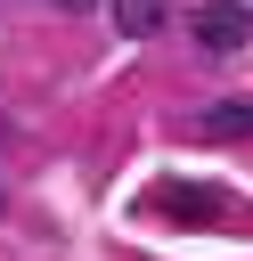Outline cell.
I'll return each mask as SVG.
<instances>
[{
	"label": "cell",
	"instance_id": "1",
	"mask_svg": "<svg viewBox=\"0 0 253 261\" xmlns=\"http://www.w3.org/2000/svg\"><path fill=\"white\" fill-rule=\"evenodd\" d=\"M196 41H204L212 57H237V49L253 41V16H245L237 0H204V8H196Z\"/></svg>",
	"mask_w": 253,
	"mask_h": 261
},
{
	"label": "cell",
	"instance_id": "2",
	"mask_svg": "<svg viewBox=\"0 0 253 261\" xmlns=\"http://www.w3.org/2000/svg\"><path fill=\"white\" fill-rule=\"evenodd\" d=\"M196 139H253V106H245V98L204 106V114H196Z\"/></svg>",
	"mask_w": 253,
	"mask_h": 261
},
{
	"label": "cell",
	"instance_id": "3",
	"mask_svg": "<svg viewBox=\"0 0 253 261\" xmlns=\"http://www.w3.org/2000/svg\"><path fill=\"white\" fill-rule=\"evenodd\" d=\"M163 16H171V0H114V24H122L131 41H147Z\"/></svg>",
	"mask_w": 253,
	"mask_h": 261
},
{
	"label": "cell",
	"instance_id": "4",
	"mask_svg": "<svg viewBox=\"0 0 253 261\" xmlns=\"http://www.w3.org/2000/svg\"><path fill=\"white\" fill-rule=\"evenodd\" d=\"M57 8H90V0H57Z\"/></svg>",
	"mask_w": 253,
	"mask_h": 261
}]
</instances>
